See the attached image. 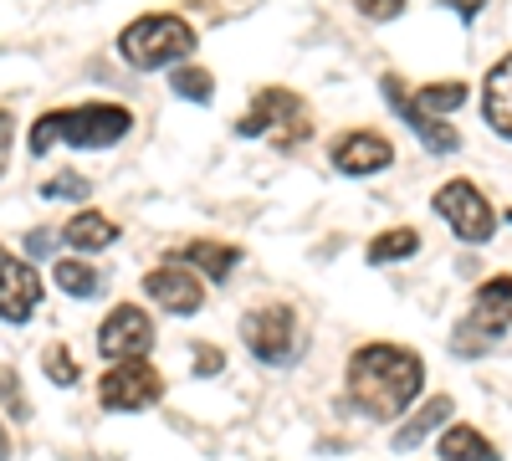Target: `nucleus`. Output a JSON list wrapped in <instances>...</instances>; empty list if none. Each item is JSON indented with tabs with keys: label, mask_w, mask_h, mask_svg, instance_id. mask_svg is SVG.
I'll list each match as a JSON object with an SVG mask.
<instances>
[{
	"label": "nucleus",
	"mask_w": 512,
	"mask_h": 461,
	"mask_svg": "<svg viewBox=\"0 0 512 461\" xmlns=\"http://www.w3.org/2000/svg\"><path fill=\"white\" fill-rule=\"evenodd\" d=\"M190 354H195V374H200V380H210V374L226 369V354H221L216 344H195Z\"/></svg>",
	"instance_id": "obj_27"
},
{
	"label": "nucleus",
	"mask_w": 512,
	"mask_h": 461,
	"mask_svg": "<svg viewBox=\"0 0 512 461\" xmlns=\"http://www.w3.org/2000/svg\"><path fill=\"white\" fill-rule=\"evenodd\" d=\"M139 287H144V298H149L154 308L175 313V318H195V313L205 308V282H200V272H190V267L175 262V257L159 262L154 272H144Z\"/></svg>",
	"instance_id": "obj_9"
},
{
	"label": "nucleus",
	"mask_w": 512,
	"mask_h": 461,
	"mask_svg": "<svg viewBox=\"0 0 512 461\" xmlns=\"http://www.w3.org/2000/svg\"><path fill=\"white\" fill-rule=\"evenodd\" d=\"M88 195H93L88 175H72V170H62V175H52L47 185H41V200H88Z\"/></svg>",
	"instance_id": "obj_24"
},
{
	"label": "nucleus",
	"mask_w": 512,
	"mask_h": 461,
	"mask_svg": "<svg viewBox=\"0 0 512 461\" xmlns=\"http://www.w3.org/2000/svg\"><path fill=\"white\" fill-rule=\"evenodd\" d=\"M410 98H415V108H425V113H436V118H451L456 108H466V98H472V88H466L461 77H451V82H425V88H415Z\"/></svg>",
	"instance_id": "obj_20"
},
{
	"label": "nucleus",
	"mask_w": 512,
	"mask_h": 461,
	"mask_svg": "<svg viewBox=\"0 0 512 461\" xmlns=\"http://www.w3.org/2000/svg\"><path fill=\"white\" fill-rule=\"evenodd\" d=\"M0 257H6V246H0Z\"/></svg>",
	"instance_id": "obj_31"
},
{
	"label": "nucleus",
	"mask_w": 512,
	"mask_h": 461,
	"mask_svg": "<svg viewBox=\"0 0 512 461\" xmlns=\"http://www.w3.org/2000/svg\"><path fill=\"white\" fill-rule=\"evenodd\" d=\"M11 144H16V113L0 108V180H6V164H11Z\"/></svg>",
	"instance_id": "obj_28"
},
{
	"label": "nucleus",
	"mask_w": 512,
	"mask_h": 461,
	"mask_svg": "<svg viewBox=\"0 0 512 461\" xmlns=\"http://www.w3.org/2000/svg\"><path fill=\"white\" fill-rule=\"evenodd\" d=\"M446 421H451V395H431V400H425V405L410 415V421L395 431V451H410V446H420L425 436H436Z\"/></svg>",
	"instance_id": "obj_16"
},
{
	"label": "nucleus",
	"mask_w": 512,
	"mask_h": 461,
	"mask_svg": "<svg viewBox=\"0 0 512 461\" xmlns=\"http://www.w3.org/2000/svg\"><path fill=\"white\" fill-rule=\"evenodd\" d=\"M169 257L185 262L190 272H200L205 282H226V277L241 267V246H231V241H210V236H195V241L175 246Z\"/></svg>",
	"instance_id": "obj_14"
},
{
	"label": "nucleus",
	"mask_w": 512,
	"mask_h": 461,
	"mask_svg": "<svg viewBox=\"0 0 512 461\" xmlns=\"http://www.w3.org/2000/svg\"><path fill=\"white\" fill-rule=\"evenodd\" d=\"M134 113L123 103H77V108H47L26 129V154L47 159L52 149H113L128 139Z\"/></svg>",
	"instance_id": "obj_2"
},
{
	"label": "nucleus",
	"mask_w": 512,
	"mask_h": 461,
	"mask_svg": "<svg viewBox=\"0 0 512 461\" xmlns=\"http://www.w3.org/2000/svg\"><path fill=\"white\" fill-rule=\"evenodd\" d=\"M482 118L492 123V134H502L512 144V52L482 82Z\"/></svg>",
	"instance_id": "obj_15"
},
{
	"label": "nucleus",
	"mask_w": 512,
	"mask_h": 461,
	"mask_svg": "<svg viewBox=\"0 0 512 461\" xmlns=\"http://www.w3.org/2000/svg\"><path fill=\"white\" fill-rule=\"evenodd\" d=\"M507 328H512V277L497 272V277H487V282L477 287L472 313H466V323L456 328V354H461V359L487 354Z\"/></svg>",
	"instance_id": "obj_5"
},
{
	"label": "nucleus",
	"mask_w": 512,
	"mask_h": 461,
	"mask_svg": "<svg viewBox=\"0 0 512 461\" xmlns=\"http://www.w3.org/2000/svg\"><path fill=\"white\" fill-rule=\"evenodd\" d=\"M0 461H11V436H6V426H0Z\"/></svg>",
	"instance_id": "obj_30"
},
{
	"label": "nucleus",
	"mask_w": 512,
	"mask_h": 461,
	"mask_svg": "<svg viewBox=\"0 0 512 461\" xmlns=\"http://www.w3.org/2000/svg\"><path fill=\"white\" fill-rule=\"evenodd\" d=\"M436 451H441V461H502L497 446L477 426H446L441 441H436Z\"/></svg>",
	"instance_id": "obj_18"
},
{
	"label": "nucleus",
	"mask_w": 512,
	"mask_h": 461,
	"mask_svg": "<svg viewBox=\"0 0 512 461\" xmlns=\"http://www.w3.org/2000/svg\"><path fill=\"white\" fill-rule=\"evenodd\" d=\"M328 159H333L338 175L364 180V175L390 170V164H395V144L384 139L379 129H349V134H338V139L328 144Z\"/></svg>",
	"instance_id": "obj_12"
},
{
	"label": "nucleus",
	"mask_w": 512,
	"mask_h": 461,
	"mask_svg": "<svg viewBox=\"0 0 512 461\" xmlns=\"http://www.w3.org/2000/svg\"><path fill=\"white\" fill-rule=\"evenodd\" d=\"M446 6H451V11L461 16V21H472V16L482 11V0H446Z\"/></svg>",
	"instance_id": "obj_29"
},
{
	"label": "nucleus",
	"mask_w": 512,
	"mask_h": 461,
	"mask_svg": "<svg viewBox=\"0 0 512 461\" xmlns=\"http://www.w3.org/2000/svg\"><path fill=\"white\" fill-rule=\"evenodd\" d=\"M415 251H420V231H410V226H390V231H379V236L369 241L364 257H369L374 267H384V262H405V257H415Z\"/></svg>",
	"instance_id": "obj_21"
},
{
	"label": "nucleus",
	"mask_w": 512,
	"mask_h": 461,
	"mask_svg": "<svg viewBox=\"0 0 512 461\" xmlns=\"http://www.w3.org/2000/svg\"><path fill=\"white\" fill-rule=\"evenodd\" d=\"M159 395H164V380H159V369L144 364V359H123L98 380V405L103 410H123V415L159 405Z\"/></svg>",
	"instance_id": "obj_8"
},
{
	"label": "nucleus",
	"mask_w": 512,
	"mask_h": 461,
	"mask_svg": "<svg viewBox=\"0 0 512 461\" xmlns=\"http://www.w3.org/2000/svg\"><path fill=\"white\" fill-rule=\"evenodd\" d=\"M405 6H410V0H354V11L364 16V21H395V16H405Z\"/></svg>",
	"instance_id": "obj_26"
},
{
	"label": "nucleus",
	"mask_w": 512,
	"mask_h": 461,
	"mask_svg": "<svg viewBox=\"0 0 512 461\" xmlns=\"http://www.w3.org/2000/svg\"><path fill=\"white\" fill-rule=\"evenodd\" d=\"M149 349H154V318L139 303H118L98 328V354L123 364V359H144Z\"/></svg>",
	"instance_id": "obj_10"
},
{
	"label": "nucleus",
	"mask_w": 512,
	"mask_h": 461,
	"mask_svg": "<svg viewBox=\"0 0 512 461\" xmlns=\"http://www.w3.org/2000/svg\"><path fill=\"white\" fill-rule=\"evenodd\" d=\"M349 400L369 421H400L425 390V359L405 344H364L349 354Z\"/></svg>",
	"instance_id": "obj_1"
},
{
	"label": "nucleus",
	"mask_w": 512,
	"mask_h": 461,
	"mask_svg": "<svg viewBox=\"0 0 512 461\" xmlns=\"http://www.w3.org/2000/svg\"><path fill=\"white\" fill-rule=\"evenodd\" d=\"M241 139H267L272 149H303L313 139V113L292 88H262L236 118Z\"/></svg>",
	"instance_id": "obj_4"
},
{
	"label": "nucleus",
	"mask_w": 512,
	"mask_h": 461,
	"mask_svg": "<svg viewBox=\"0 0 512 461\" xmlns=\"http://www.w3.org/2000/svg\"><path fill=\"white\" fill-rule=\"evenodd\" d=\"M379 93L390 98V108L410 123V134H415L425 149H431V154H456V149H461V134L451 129L446 118L415 108V98H410V88H405V77H400V72H384V77H379Z\"/></svg>",
	"instance_id": "obj_11"
},
{
	"label": "nucleus",
	"mask_w": 512,
	"mask_h": 461,
	"mask_svg": "<svg viewBox=\"0 0 512 461\" xmlns=\"http://www.w3.org/2000/svg\"><path fill=\"white\" fill-rule=\"evenodd\" d=\"M241 339H246V349L262 364L287 369L297 359V339H303V328H297V313L287 303H267V308H251L241 318Z\"/></svg>",
	"instance_id": "obj_6"
},
{
	"label": "nucleus",
	"mask_w": 512,
	"mask_h": 461,
	"mask_svg": "<svg viewBox=\"0 0 512 461\" xmlns=\"http://www.w3.org/2000/svg\"><path fill=\"white\" fill-rule=\"evenodd\" d=\"M195 52V26L175 11H149L134 16L118 31V57L139 72H159V67H175Z\"/></svg>",
	"instance_id": "obj_3"
},
{
	"label": "nucleus",
	"mask_w": 512,
	"mask_h": 461,
	"mask_svg": "<svg viewBox=\"0 0 512 461\" xmlns=\"http://www.w3.org/2000/svg\"><path fill=\"white\" fill-rule=\"evenodd\" d=\"M41 369H47V380L62 385V390H72L82 380V369H77V359H72L67 344H47V349H41Z\"/></svg>",
	"instance_id": "obj_23"
},
{
	"label": "nucleus",
	"mask_w": 512,
	"mask_h": 461,
	"mask_svg": "<svg viewBox=\"0 0 512 461\" xmlns=\"http://www.w3.org/2000/svg\"><path fill=\"white\" fill-rule=\"evenodd\" d=\"M41 272L31 267V262H21V257H0V318L6 323H26V318H36V308H41Z\"/></svg>",
	"instance_id": "obj_13"
},
{
	"label": "nucleus",
	"mask_w": 512,
	"mask_h": 461,
	"mask_svg": "<svg viewBox=\"0 0 512 461\" xmlns=\"http://www.w3.org/2000/svg\"><path fill=\"white\" fill-rule=\"evenodd\" d=\"M169 88H175V98H185L195 108H210V98H216V77H210L205 67H175Z\"/></svg>",
	"instance_id": "obj_22"
},
{
	"label": "nucleus",
	"mask_w": 512,
	"mask_h": 461,
	"mask_svg": "<svg viewBox=\"0 0 512 461\" xmlns=\"http://www.w3.org/2000/svg\"><path fill=\"white\" fill-rule=\"evenodd\" d=\"M62 241H67L72 251H103V246L118 241V226H113L103 211H77V216L62 226Z\"/></svg>",
	"instance_id": "obj_17"
},
{
	"label": "nucleus",
	"mask_w": 512,
	"mask_h": 461,
	"mask_svg": "<svg viewBox=\"0 0 512 461\" xmlns=\"http://www.w3.org/2000/svg\"><path fill=\"white\" fill-rule=\"evenodd\" d=\"M436 216L461 236V241H472V246H487L492 241V231H497V211H492V200L472 185V180H446L441 190H436Z\"/></svg>",
	"instance_id": "obj_7"
},
{
	"label": "nucleus",
	"mask_w": 512,
	"mask_h": 461,
	"mask_svg": "<svg viewBox=\"0 0 512 461\" xmlns=\"http://www.w3.org/2000/svg\"><path fill=\"white\" fill-rule=\"evenodd\" d=\"M0 405H6L11 415H31V405H26V390H21V374L11 369V364H0Z\"/></svg>",
	"instance_id": "obj_25"
},
{
	"label": "nucleus",
	"mask_w": 512,
	"mask_h": 461,
	"mask_svg": "<svg viewBox=\"0 0 512 461\" xmlns=\"http://www.w3.org/2000/svg\"><path fill=\"white\" fill-rule=\"evenodd\" d=\"M52 282L67 292V298H98V292L108 287V272H98L93 262H82V257H57Z\"/></svg>",
	"instance_id": "obj_19"
}]
</instances>
